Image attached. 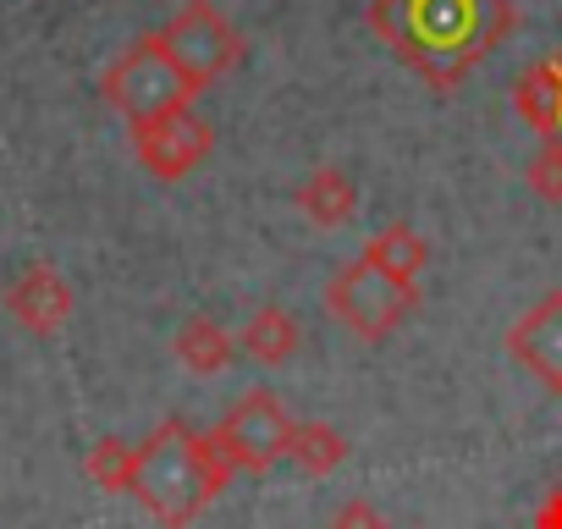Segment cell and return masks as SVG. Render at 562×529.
Segmentation results:
<instances>
[{
  "label": "cell",
  "mask_w": 562,
  "mask_h": 529,
  "mask_svg": "<svg viewBox=\"0 0 562 529\" xmlns=\"http://www.w3.org/2000/svg\"><path fill=\"white\" fill-rule=\"evenodd\" d=\"M370 29L408 72L452 94L463 72L518 29V7L513 0H370Z\"/></svg>",
  "instance_id": "cell-1"
},
{
  "label": "cell",
  "mask_w": 562,
  "mask_h": 529,
  "mask_svg": "<svg viewBox=\"0 0 562 529\" xmlns=\"http://www.w3.org/2000/svg\"><path fill=\"white\" fill-rule=\"evenodd\" d=\"M232 458L221 452L215 430H193L188 419H160L144 441H133V480L127 496L160 524V529H188L226 485H232Z\"/></svg>",
  "instance_id": "cell-2"
},
{
  "label": "cell",
  "mask_w": 562,
  "mask_h": 529,
  "mask_svg": "<svg viewBox=\"0 0 562 529\" xmlns=\"http://www.w3.org/2000/svg\"><path fill=\"white\" fill-rule=\"evenodd\" d=\"M100 94H105V105L127 122V133H133V127H149V122H160V116H171V111H188V105L199 100V94L188 89V78L177 72V61L166 56L160 34H138V40L105 67Z\"/></svg>",
  "instance_id": "cell-3"
},
{
  "label": "cell",
  "mask_w": 562,
  "mask_h": 529,
  "mask_svg": "<svg viewBox=\"0 0 562 529\" xmlns=\"http://www.w3.org/2000/svg\"><path fill=\"white\" fill-rule=\"evenodd\" d=\"M326 309L359 337V342H386L414 309H419V288L386 277L381 264H370L364 254L348 259L342 271L326 282Z\"/></svg>",
  "instance_id": "cell-4"
},
{
  "label": "cell",
  "mask_w": 562,
  "mask_h": 529,
  "mask_svg": "<svg viewBox=\"0 0 562 529\" xmlns=\"http://www.w3.org/2000/svg\"><path fill=\"white\" fill-rule=\"evenodd\" d=\"M166 56L177 61V72L188 78L193 94H204L215 78H226L243 61V34L232 29V18L215 7V0H188V7L160 29Z\"/></svg>",
  "instance_id": "cell-5"
},
{
  "label": "cell",
  "mask_w": 562,
  "mask_h": 529,
  "mask_svg": "<svg viewBox=\"0 0 562 529\" xmlns=\"http://www.w3.org/2000/svg\"><path fill=\"white\" fill-rule=\"evenodd\" d=\"M293 430H299V419L288 414V403L270 386H254L226 408V419L215 425V441H221V452L232 458L237 474H265L288 458Z\"/></svg>",
  "instance_id": "cell-6"
},
{
  "label": "cell",
  "mask_w": 562,
  "mask_h": 529,
  "mask_svg": "<svg viewBox=\"0 0 562 529\" xmlns=\"http://www.w3.org/2000/svg\"><path fill=\"white\" fill-rule=\"evenodd\" d=\"M210 149H215V133H210V122L193 105L171 111V116H160L149 127H133V155L160 182H182L199 160H210Z\"/></svg>",
  "instance_id": "cell-7"
},
{
  "label": "cell",
  "mask_w": 562,
  "mask_h": 529,
  "mask_svg": "<svg viewBox=\"0 0 562 529\" xmlns=\"http://www.w3.org/2000/svg\"><path fill=\"white\" fill-rule=\"evenodd\" d=\"M72 309H78V293H72V282L56 271L50 259L23 264V271L7 282V315H12L29 337H56V331H67Z\"/></svg>",
  "instance_id": "cell-8"
},
{
  "label": "cell",
  "mask_w": 562,
  "mask_h": 529,
  "mask_svg": "<svg viewBox=\"0 0 562 529\" xmlns=\"http://www.w3.org/2000/svg\"><path fill=\"white\" fill-rule=\"evenodd\" d=\"M507 353H513L535 381H546L551 392H562V288H551L546 299H535V304L513 320Z\"/></svg>",
  "instance_id": "cell-9"
},
{
  "label": "cell",
  "mask_w": 562,
  "mask_h": 529,
  "mask_svg": "<svg viewBox=\"0 0 562 529\" xmlns=\"http://www.w3.org/2000/svg\"><path fill=\"white\" fill-rule=\"evenodd\" d=\"M293 204H299L321 232H331V226H348V221L359 215V182H353L342 166H315V171L299 182Z\"/></svg>",
  "instance_id": "cell-10"
},
{
  "label": "cell",
  "mask_w": 562,
  "mask_h": 529,
  "mask_svg": "<svg viewBox=\"0 0 562 529\" xmlns=\"http://www.w3.org/2000/svg\"><path fill=\"white\" fill-rule=\"evenodd\" d=\"M513 111H518L540 138H557V133H562V72L551 67V56L535 61L529 72H518V83H513Z\"/></svg>",
  "instance_id": "cell-11"
},
{
  "label": "cell",
  "mask_w": 562,
  "mask_h": 529,
  "mask_svg": "<svg viewBox=\"0 0 562 529\" xmlns=\"http://www.w3.org/2000/svg\"><path fill=\"white\" fill-rule=\"evenodd\" d=\"M364 259H370V264H381L386 277H397V282L419 288L425 264H430V243L419 237V226H414V221H392V226H381V232L364 243Z\"/></svg>",
  "instance_id": "cell-12"
},
{
  "label": "cell",
  "mask_w": 562,
  "mask_h": 529,
  "mask_svg": "<svg viewBox=\"0 0 562 529\" xmlns=\"http://www.w3.org/2000/svg\"><path fill=\"white\" fill-rule=\"evenodd\" d=\"M177 359H182V370H193V375H221V370H232V359L243 353L237 348V337L221 326V320H210V315H193V320H182V331H177Z\"/></svg>",
  "instance_id": "cell-13"
},
{
  "label": "cell",
  "mask_w": 562,
  "mask_h": 529,
  "mask_svg": "<svg viewBox=\"0 0 562 529\" xmlns=\"http://www.w3.org/2000/svg\"><path fill=\"white\" fill-rule=\"evenodd\" d=\"M237 348H243L254 364H265V370H281V364H288V359L299 353V320H293L288 309L265 304V309H254V320L243 326Z\"/></svg>",
  "instance_id": "cell-14"
},
{
  "label": "cell",
  "mask_w": 562,
  "mask_h": 529,
  "mask_svg": "<svg viewBox=\"0 0 562 529\" xmlns=\"http://www.w3.org/2000/svg\"><path fill=\"white\" fill-rule=\"evenodd\" d=\"M288 458H293V463H299L310 480H326L331 469H342V458H348V441H342V430H337V425H326V419H299Z\"/></svg>",
  "instance_id": "cell-15"
},
{
  "label": "cell",
  "mask_w": 562,
  "mask_h": 529,
  "mask_svg": "<svg viewBox=\"0 0 562 529\" xmlns=\"http://www.w3.org/2000/svg\"><path fill=\"white\" fill-rule=\"evenodd\" d=\"M83 474L100 485V491H127V480H133V441H122V436H105V441H94L89 447V458H83Z\"/></svg>",
  "instance_id": "cell-16"
},
{
  "label": "cell",
  "mask_w": 562,
  "mask_h": 529,
  "mask_svg": "<svg viewBox=\"0 0 562 529\" xmlns=\"http://www.w3.org/2000/svg\"><path fill=\"white\" fill-rule=\"evenodd\" d=\"M524 182H529V193H535V199L562 204V133H557V138H540V149H535V160H529Z\"/></svg>",
  "instance_id": "cell-17"
},
{
  "label": "cell",
  "mask_w": 562,
  "mask_h": 529,
  "mask_svg": "<svg viewBox=\"0 0 562 529\" xmlns=\"http://www.w3.org/2000/svg\"><path fill=\"white\" fill-rule=\"evenodd\" d=\"M331 529H386V513H381L375 502H364V496H353V502H342V507H337V518H331Z\"/></svg>",
  "instance_id": "cell-18"
},
{
  "label": "cell",
  "mask_w": 562,
  "mask_h": 529,
  "mask_svg": "<svg viewBox=\"0 0 562 529\" xmlns=\"http://www.w3.org/2000/svg\"><path fill=\"white\" fill-rule=\"evenodd\" d=\"M535 529H562V480L546 491V502L535 507Z\"/></svg>",
  "instance_id": "cell-19"
},
{
  "label": "cell",
  "mask_w": 562,
  "mask_h": 529,
  "mask_svg": "<svg viewBox=\"0 0 562 529\" xmlns=\"http://www.w3.org/2000/svg\"><path fill=\"white\" fill-rule=\"evenodd\" d=\"M551 67H557V72H562V50H557V56H551Z\"/></svg>",
  "instance_id": "cell-20"
}]
</instances>
